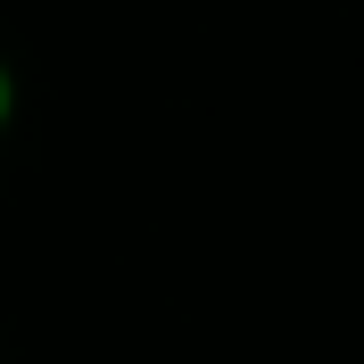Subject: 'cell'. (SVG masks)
<instances>
[{
  "instance_id": "1",
  "label": "cell",
  "mask_w": 364,
  "mask_h": 364,
  "mask_svg": "<svg viewBox=\"0 0 364 364\" xmlns=\"http://www.w3.org/2000/svg\"><path fill=\"white\" fill-rule=\"evenodd\" d=\"M0 124H9V75H0Z\"/></svg>"
}]
</instances>
